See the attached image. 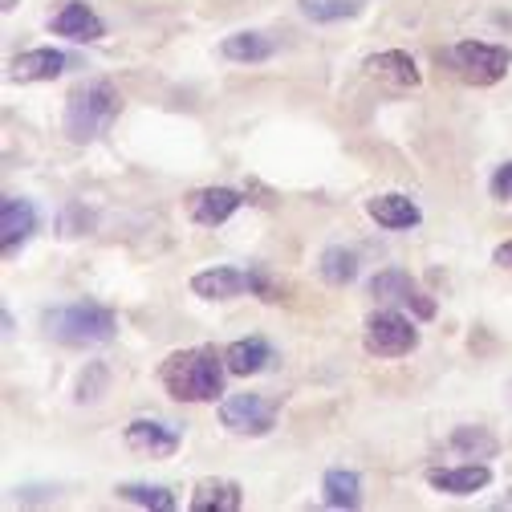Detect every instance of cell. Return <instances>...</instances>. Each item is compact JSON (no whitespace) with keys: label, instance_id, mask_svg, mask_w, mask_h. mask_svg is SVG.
Segmentation results:
<instances>
[{"label":"cell","instance_id":"cell-1","mask_svg":"<svg viewBox=\"0 0 512 512\" xmlns=\"http://www.w3.org/2000/svg\"><path fill=\"white\" fill-rule=\"evenodd\" d=\"M224 374H228V362H224V350L216 346L179 350L159 370L167 395L179 403H216L224 395Z\"/></svg>","mask_w":512,"mask_h":512},{"label":"cell","instance_id":"cell-2","mask_svg":"<svg viewBox=\"0 0 512 512\" xmlns=\"http://www.w3.org/2000/svg\"><path fill=\"white\" fill-rule=\"evenodd\" d=\"M41 326L53 342L61 346H102L114 338L118 322L114 313L98 301H70V305H53L41 313Z\"/></svg>","mask_w":512,"mask_h":512},{"label":"cell","instance_id":"cell-3","mask_svg":"<svg viewBox=\"0 0 512 512\" xmlns=\"http://www.w3.org/2000/svg\"><path fill=\"white\" fill-rule=\"evenodd\" d=\"M118 110H122L118 90L106 78H94V82H82L66 98V118H61V126H66L70 143H94L98 135L110 131V122L118 118Z\"/></svg>","mask_w":512,"mask_h":512},{"label":"cell","instance_id":"cell-4","mask_svg":"<svg viewBox=\"0 0 512 512\" xmlns=\"http://www.w3.org/2000/svg\"><path fill=\"white\" fill-rule=\"evenodd\" d=\"M191 293L204 297V301H228L240 293H256L261 301H277V289L269 285L265 269H228V265L196 273L191 277Z\"/></svg>","mask_w":512,"mask_h":512},{"label":"cell","instance_id":"cell-5","mask_svg":"<svg viewBox=\"0 0 512 512\" xmlns=\"http://www.w3.org/2000/svg\"><path fill=\"white\" fill-rule=\"evenodd\" d=\"M452 66L472 86H496L508 74V66H512V49L488 45V41H460L452 49Z\"/></svg>","mask_w":512,"mask_h":512},{"label":"cell","instance_id":"cell-6","mask_svg":"<svg viewBox=\"0 0 512 512\" xmlns=\"http://www.w3.org/2000/svg\"><path fill=\"white\" fill-rule=\"evenodd\" d=\"M362 342H366V354H374V358H403V354H411L419 346V334H415V326L407 322L403 313L382 309L366 322V338Z\"/></svg>","mask_w":512,"mask_h":512},{"label":"cell","instance_id":"cell-7","mask_svg":"<svg viewBox=\"0 0 512 512\" xmlns=\"http://www.w3.org/2000/svg\"><path fill=\"white\" fill-rule=\"evenodd\" d=\"M220 423L232 435H269L277 423V407L265 395H228L220 399Z\"/></svg>","mask_w":512,"mask_h":512},{"label":"cell","instance_id":"cell-8","mask_svg":"<svg viewBox=\"0 0 512 512\" xmlns=\"http://www.w3.org/2000/svg\"><path fill=\"white\" fill-rule=\"evenodd\" d=\"M370 293H374L378 301H395V305L411 309L419 322H431V317H435V301H431V297L411 281V273H403V269L378 273V277L370 281Z\"/></svg>","mask_w":512,"mask_h":512},{"label":"cell","instance_id":"cell-9","mask_svg":"<svg viewBox=\"0 0 512 512\" xmlns=\"http://www.w3.org/2000/svg\"><path fill=\"white\" fill-rule=\"evenodd\" d=\"M179 427L175 423H163V419H135L131 427H126V447L139 456H151V460H167L179 452Z\"/></svg>","mask_w":512,"mask_h":512},{"label":"cell","instance_id":"cell-10","mask_svg":"<svg viewBox=\"0 0 512 512\" xmlns=\"http://www.w3.org/2000/svg\"><path fill=\"white\" fill-rule=\"evenodd\" d=\"M240 204H244L240 191H232V187H200L196 196L187 200V216L200 228H220L224 220H232L240 212Z\"/></svg>","mask_w":512,"mask_h":512},{"label":"cell","instance_id":"cell-11","mask_svg":"<svg viewBox=\"0 0 512 512\" xmlns=\"http://www.w3.org/2000/svg\"><path fill=\"white\" fill-rule=\"evenodd\" d=\"M49 29L57 37H70V41H98V37H106L102 17L86 5V0H66V5L49 17Z\"/></svg>","mask_w":512,"mask_h":512},{"label":"cell","instance_id":"cell-12","mask_svg":"<svg viewBox=\"0 0 512 512\" xmlns=\"http://www.w3.org/2000/svg\"><path fill=\"white\" fill-rule=\"evenodd\" d=\"M37 232V208L21 196H5L0 204V240H5V256H17V248Z\"/></svg>","mask_w":512,"mask_h":512},{"label":"cell","instance_id":"cell-13","mask_svg":"<svg viewBox=\"0 0 512 512\" xmlns=\"http://www.w3.org/2000/svg\"><path fill=\"white\" fill-rule=\"evenodd\" d=\"M370 78H378V82H391V86H403V90H415L419 82H423V74H419V66H415V57L411 53H403V49H387V53H374V57H366V66H362Z\"/></svg>","mask_w":512,"mask_h":512},{"label":"cell","instance_id":"cell-14","mask_svg":"<svg viewBox=\"0 0 512 512\" xmlns=\"http://www.w3.org/2000/svg\"><path fill=\"white\" fill-rule=\"evenodd\" d=\"M427 484L435 492H447V496H472L480 488L492 484V468L488 464H460V468H431L427 472Z\"/></svg>","mask_w":512,"mask_h":512},{"label":"cell","instance_id":"cell-15","mask_svg":"<svg viewBox=\"0 0 512 512\" xmlns=\"http://www.w3.org/2000/svg\"><path fill=\"white\" fill-rule=\"evenodd\" d=\"M70 66V57L61 49H29L13 57V82H53Z\"/></svg>","mask_w":512,"mask_h":512},{"label":"cell","instance_id":"cell-16","mask_svg":"<svg viewBox=\"0 0 512 512\" xmlns=\"http://www.w3.org/2000/svg\"><path fill=\"white\" fill-rule=\"evenodd\" d=\"M366 216L374 220V224H382V228H415L419 220H423V212L415 208V200L411 196H399V191H391V196H374V200H366Z\"/></svg>","mask_w":512,"mask_h":512},{"label":"cell","instance_id":"cell-17","mask_svg":"<svg viewBox=\"0 0 512 512\" xmlns=\"http://www.w3.org/2000/svg\"><path fill=\"white\" fill-rule=\"evenodd\" d=\"M269 358H273V350H269V342H265V338H240V342H232V346L224 350L228 374H240V378L261 374Z\"/></svg>","mask_w":512,"mask_h":512},{"label":"cell","instance_id":"cell-18","mask_svg":"<svg viewBox=\"0 0 512 512\" xmlns=\"http://www.w3.org/2000/svg\"><path fill=\"white\" fill-rule=\"evenodd\" d=\"M244 504L236 480H204L191 496V512H236Z\"/></svg>","mask_w":512,"mask_h":512},{"label":"cell","instance_id":"cell-19","mask_svg":"<svg viewBox=\"0 0 512 512\" xmlns=\"http://www.w3.org/2000/svg\"><path fill=\"white\" fill-rule=\"evenodd\" d=\"M322 496H326L330 508H358L362 504V480H358V472H346V468L326 472Z\"/></svg>","mask_w":512,"mask_h":512},{"label":"cell","instance_id":"cell-20","mask_svg":"<svg viewBox=\"0 0 512 512\" xmlns=\"http://www.w3.org/2000/svg\"><path fill=\"white\" fill-rule=\"evenodd\" d=\"M452 452L460 456H472V460H492L500 452L496 435H488L484 427H456L452 431Z\"/></svg>","mask_w":512,"mask_h":512},{"label":"cell","instance_id":"cell-21","mask_svg":"<svg viewBox=\"0 0 512 512\" xmlns=\"http://www.w3.org/2000/svg\"><path fill=\"white\" fill-rule=\"evenodd\" d=\"M220 53L228 61H265V57H273V41L261 37V33H232L220 45Z\"/></svg>","mask_w":512,"mask_h":512},{"label":"cell","instance_id":"cell-22","mask_svg":"<svg viewBox=\"0 0 512 512\" xmlns=\"http://www.w3.org/2000/svg\"><path fill=\"white\" fill-rule=\"evenodd\" d=\"M322 277L330 281V285H350L354 277H358V256L350 252V248H326L322 252Z\"/></svg>","mask_w":512,"mask_h":512},{"label":"cell","instance_id":"cell-23","mask_svg":"<svg viewBox=\"0 0 512 512\" xmlns=\"http://www.w3.org/2000/svg\"><path fill=\"white\" fill-rule=\"evenodd\" d=\"M118 500H131V504L155 508V512H171L175 508V496L167 488H155V484H118Z\"/></svg>","mask_w":512,"mask_h":512},{"label":"cell","instance_id":"cell-24","mask_svg":"<svg viewBox=\"0 0 512 512\" xmlns=\"http://www.w3.org/2000/svg\"><path fill=\"white\" fill-rule=\"evenodd\" d=\"M301 13L309 21H346L358 17V0H301Z\"/></svg>","mask_w":512,"mask_h":512},{"label":"cell","instance_id":"cell-25","mask_svg":"<svg viewBox=\"0 0 512 512\" xmlns=\"http://www.w3.org/2000/svg\"><path fill=\"white\" fill-rule=\"evenodd\" d=\"M488 191H492V200H500V204H508V200H512V163L496 167V175H492Z\"/></svg>","mask_w":512,"mask_h":512},{"label":"cell","instance_id":"cell-26","mask_svg":"<svg viewBox=\"0 0 512 512\" xmlns=\"http://www.w3.org/2000/svg\"><path fill=\"white\" fill-rule=\"evenodd\" d=\"M492 261H496V265H500V269H512V240H508V244H500V248H496V256H492Z\"/></svg>","mask_w":512,"mask_h":512},{"label":"cell","instance_id":"cell-27","mask_svg":"<svg viewBox=\"0 0 512 512\" xmlns=\"http://www.w3.org/2000/svg\"><path fill=\"white\" fill-rule=\"evenodd\" d=\"M0 9H5V13H13V9H17V0H5V5H0Z\"/></svg>","mask_w":512,"mask_h":512}]
</instances>
